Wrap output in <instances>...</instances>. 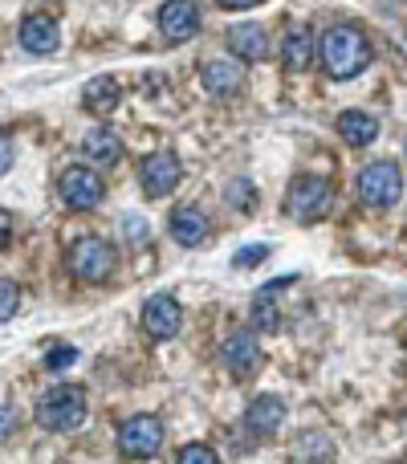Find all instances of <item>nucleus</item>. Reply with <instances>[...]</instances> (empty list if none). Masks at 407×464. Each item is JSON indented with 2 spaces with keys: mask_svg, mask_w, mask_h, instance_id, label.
<instances>
[{
  "mask_svg": "<svg viewBox=\"0 0 407 464\" xmlns=\"http://www.w3.org/2000/svg\"><path fill=\"white\" fill-rule=\"evenodd\" d=\"M204 237H208V217L200 208H176L171 212V240H176V245L196 248V245H204Z\"/></svg>",
  "mask_w": 407,
  "mask_h": 464,
  "instance_id": "nucleus-18",
  "label": "nucleus"
},
{
  "mask_svg": "<svg viewBox=\"0 0 407 464\" xmlns=\"http://www.w3.org/2000/svg\"><path fill=\"white\" fill-rule=\"evenodd\" d=\"M322 65H326L330 78H359L371 65V41L363 29L354 24H334L322 37Z\"/></svg>",
  "mask_w": 407,
  "mask_h": 464,
  "instance_id": "nucleus-1",
  "label": "nucleus"
},
{
  "mask_svg": "<svg viewBox=\"0 0 407 464\" xmlns=\"http://www.w3.org/2000/svg\"><path fill=\"white\" fill-rule=\"evenodd\" d=\"M163 449V424L155 416H135L119 428V452L127 460H151Z\"/></svg>",
  "mask_w": 407,
  "mask_h": 464,
  "instance_id": "nucleus-7",
  "label": "nucleus"
},
{
  "mask_svg": "<svg viewBox=\"0 0 407 464\" xmlns=\"http://www.w3.org/2000/svg\"><path fill=\"white\" fill-rule=\"evenodd\" d=\"M179 179H184V168H179V160L168 151L147 155L143 168H139V184H143V192L151 196V200H163L168 192H176Z\"/></svg>",
  "mask_w": 407,
  "mask_h": 464,
  "instance_id": "nucleus-8",
  "label": "nucleus"
},
{
  "mask_svg": "<svg viewBox=\"0 0 407 464\" xmlns=\"http://www.w3.org/2000/svg\"><path fill=\"white\" fill-rule=\"evenodd\" d=\"M220 354H224V367H228L237 379L257 375V367H261V343H257L253 330H237V334H228V343H224Z\"/></svg>",
  "mask_w": 407,
  "mask_h": 464,
  "instance_id": "nucleus-10",
  "label": "nucleus"
},
{
  "mask_svg": "<svg viewBox=\"0 0 407 464\" xmlns=\"http://www.w3.org/2000/svg\"><path fill=\"white\" fill-rule=\"evenodd\" d=\"M82 151H86V160L94 163V168H119L127 147H122V139L114 135L111 127H94L86 139H82Z\"/></svg>",
  "mask_w": 407,
  "mask_h": 464,
  "instance_id": "nucleus-14",
  "label": "nucleus"
},
{
  "mask_svg": "<svg viewBox=\"0 0 407 464\" xmlns=\"http://www.w3.org/2000/svg\"><path fill=\"white\" fill-rule=\"evenodd\" d=\"M13 168V139L8 135H0V176Z\"/></svg>",
  "mask_w": 407,
  "mask_h": 464,
  "instance_id": "nucleus-29",
  "label": "nucleus"
},
{
  "mask_svg": "<svg viewBox=\"0 0 407 464\" xmlns=\"http://www.w3.org/2000/svg\"><path fill=\"white\" fill-rule=\"evenodd\" d=\"M57 192H62V204L65 208H73V212H90V208H98L102 204V196H106V184H102V176H98L94 168H65L62 171V179H57Z\"/></svg>",
  "mask_w": 407,
  "mask_h": 464,
  "instance_id": "nucleus-6",
  "label": "nucleus"
},
{
  "mask_svg": "<svg viewBox=\"0 0 407 464\" xmlns=\"http://www.w3.org/2000/svg\"><path fill=\"white\" fill-rule=\"evenodd\" d=\"M330 204H334V184L322 176H297L294 184H289V217L297 220V225H314V220H322L330 212Z\"/></svg>",
  "mask_w": 407,
  "mask_h": 464,
  "instance_id": "nucleus-3",
  "label": "nucleus"
},
{
  "mask_svg": "<svg viewBox=\"0 0 407 464\" xmlns=\"http://www.w3.org/2000/svg\"><path fill=\"white\" fill-rule=\"evenodd\" d=\"M62 33H57V21L53 16H24L21 21V45L29 53H53Z\"/></svg>",
  "mask_w": 407,
  "mask_h": 464,
  "instance_id": "nucleus-16",
  "label": "nucleus"
},
{
  "mask_svg": "<svg viewBox=\"0 0 407 464\" xmlns=\"http://www.w3.org/2000/svg\"><path fill=\"white\" fill-rule=\"evenodd\" d=\"M400 192H403V176L395 163L379 160L359 171V200L367 204V208H392V204L400 200Z\"/></svg>",
  "mask_w": 407,
  "mask_h": 464,
  "instance_id": "nucleus-5",
  "label": "nucleus"
},
{
  "mask_svg": "<svg viewBox=\"0 0 407 464\" xmlns=\"http://www.w3.org/2000/svg\"><path fill=\"white\" fill-rule=\"evenodd\" d=\"M261 5V0H220V8H253Z\"/></svg>",
  "mask_w": 407,
  "mask_h": 464,
  "instance_id": "nucleus-31",
  "label": "nucleus"
},
{
  "mask_svg": "<svg viewBox=\"0 0 407 464\" xmlns=\"http://www.w3.org/2000/svg\"><path fill=\"white\" fill-rule=\"evenodd\" d=\"M265 256H269V245H245L237 256H232V265H237V269H257Z\"/></svg>",
  "mask_w": 407,
  "mask_h": 464,
  "instance_id": "nucleus-26",
  "label": "nucleus"
},
{
  "mask_svg": "<svg viewBox=\"0 0 407 464\" xmlns=\"http://www.w3.org/2000/svg\"><path fill=\"white\" fill-rule=\"evenodd\" d=\"M78 362V351H73L70 343H57V346H49L45 351V367L49 371H65V367H73Z\"/></svg>",
  "mask_w": 407,
  "mask_h": 464,
  "instance_id": "nucleus-24",
  "label": "nucleus"
},
{
  "mask_svg": "<svg viewBox=\"0 0 407 464\" xmlns=\"http://www.w3.org/2000/svg\"><path fill=\"white\" fill-rule=\"evenodd\" d=\"M310 57H314V37H310V29H294L286 37V45H281V62H286V70H305L310 65Z\"/></svg>",
  "mask_w": 407,
  "mask_h": 464,
  "instance_id": "nucleus-21",
  "label": "nucleus"
},
{
  "mask_svg": "<svg viewBox=\"0 0 407 464\" xmlns=\"http://www.w3.org/2000/svg\"><path fill=\"white\" fill-rule=\"evenodd\" d=\"M179 322H184V310H179V302L171 294H155L151 302L143 305V330L151 338H160V343L179 334Z\"/></svg>",
  "mask_w": 407,
  "mask_h": 464,
  "instance_id": "nucleus-9",
  "label": "nucleus"
},
{
  "mask_svg": "<svg viewBox=\"0 0 407 464\" xmlns=\"http://www.w3.org/2000/svg\"><path fill=\"white\" fill-rule=\"evenodd\" d=\"M200 82L208 94L216 98H237L245 90V65L240 62H204Z\"/></svg>",
  "mask_w": 407,
  "mask_h": 464,
  "instance_id": "nucleus-13",
  "label": "nucleus"
},
{
  "mask_svg": "<svg viewBox=\"0 0 407 464\" xmlns=\"http://www.w3.org/2000/svg\"><path fill=\"white\" fill-rule=\"evenodd\" d=\"M179 464H216V452L208 444H188L179 449Z\"/></svg>",
  "mask_w": 407,
  "mask_h": 464,
  "instance_id": "nucleus-27",
  "label": "nucleus"
},
{
  "mask_svg": "<svg viewBox=\"0 0 407 464\" xmlns=\"http://www.w3.org/2000/svg\"><path fill=\"white\" fill-rule=\"evenodd\" d=\"M224 45H228V53L240 57V62H265V57H269V37H265L261 24H232V29L224 33Z\"/></svg>",
  "mask_w": 407,
  "mask_h": 464,
  "instance_id": "nucleus-12",
  "label": "nucleus"
},
{
  "mask_svg": "<svg viewBox=\"0 0 407 464\" xmlns=\"http://www.w3.org/2000/svg\"><path fill=\"white\" fill-rule=\"evenodd\" d=\"M297 457H314V460H334V444L326 440V436H302L297 440Z\"/></svg>",
  "mask_w": 407,
  "mask_h": 464,
  "instance_id": "nucleus-22",
  "label": "nucleus"
},
{
  "mask_svg": "<svg viewBox=\"0 0 407 464\" xmlns=\"http://www.w3.org/2000/svg\"><path fill=\"white\" fill-rule=\"evenodd\" d=\"M13 428H16V416H13V408H0V444L13 436Z\"/></svg>",
  "mask_w": 407,
  "mask_h": 464,
  "instance_id": "nucleus-28",
  "label": "nucleus"
},
{
  "mask_svg": "<svg viewBox=\"0 0 407 464\" xmlns=\"http://www.w3.org/2000/svg\"><path fill=\"white\" fill-rule=\"evenodd\" d=\"M228 204H232V208H240V212H253L257 208L253 184H248V179H232V184H228Z\"/></svg>",
  "mask_w": 407,
  "mask_h": 464,
  "instance_id": "nucleus-23",
  "label": "nucleus"
},
{
  "mask_svg": "<svg viewBox=\"0 0 407 464\" xmlns=\"http://www.w3.org/2000/svg\"><path fill=\"white\" fill-rule=\"evenodd\" d=\"M119 102H122V86L114 78H94L82 90V106L90 114H111V111H119Z\"/></svg>",
  "mask_w": 407,
  "mask_h": 464,
  "instance_id": "nucleus-20",
  "label": "nucleus"
},
{
  "mask_svg": "<svg viewBox=\"0 0 407 464\" xmlns=\"http://www.w3.org/2000/svg\"><path fill=\"white\" fill-rule=\"evenodd\" d=\"M294 277H281V281H269V285H261L257 289V297H253V326L257 330H277L281 326V314H277V289L281 285H289Z\"/></svg>",
  "mask_w": 407,
  "mask_h": 464,
  "instance_id": "nucleus-19",
  "label": "nucleus"
},
{
  "mask_svg": "<svg viewBox=\"0 0 407 464\" xmlns=\"http://www.w3.org/2000/svg\"><path fill=\"white\" fill-rule=\"evenodd\" d=\"M160 29L168 41H192L200 33V8H196V0H168L160 8Z\"/></svg>",
  "mask_w": 407,
  "mask_h": 464,
  "instance_id": "nucleus-11",
  "label": "nucleus"
},
{
  "mask_svg": "<svg viewBox=\"0 0 407 464\" xmlns=\"http://www.w3.org/2000/svg\"><path fill=\"white\" fill-rule=\"evenodd\" d=\"M37 424L45 428V432H78L82 424H86L90 408H86V392L82 387H53V392H45L37 400Z\"/></svg>",
  "mask_w": 407,
  "mask_h": 464,
  "instance_id": "nucleus-2",
  "label": "nucleus"
},
{
  "mask_svg": "<svg viewBox=\"0 0 407 464\" xmlns=\"http://www.w3.org/2000/svg\"><path fill=\"white\" fill-rule=\"evenodd\" d=\"M338 135L351 147H371L379 139V119L367 111H343L338 114Z\"/></svg>",
  "mask_w": 407,
  "mask_h": 464,
  "instance_id": "nucleus-17",
  "label": "nucleus"
},
{
  "mask_svg": "<svg viewBox=\"0 0 407 464\" xmlns=\"http://www.w3.org/2000/svg\"><path fill=\"white\" fill-rule=\"evenodd\" d=\"M281 420H286V403H281L277 395H261V400H253L245 411V428L253 436H261V440L265 436H277Z\"/></svg>",
  "mask_w": 407,
  "mask_h": 464,
  "instance_id": "nucleus-15",
  "label": "nucleus"
},
{
  "mask_svg": "<svg viewBox=\"0 0 407 464\" xmlns=\"http://www.w3.org/2000/svg\"><path fill=\"white\" fill-rule=\"evenodd\" d=\"M16 305H21V289H16V281L0 277V322H8L16 314Z\"/></svg>",
  "mask_w": 407,
  "mask_h": 464,
  "instance_id": "nucleus-25",
  "label": "nucleus"
},
{
  "mask_svg": "<svg viewBox=\"0 0 407 464\" xmlns=\"http://www.w3.org/2000/svg\"><path fill=\"white\" fill-rule=\"evenodd\" d=\"M70 273L78 281H90V285H102L114 273V248L106 245L102 237H82L70 245Z\"/></svg>",
  "mask_w": 407,
  "mask_h": 464,
  "instance_id": "nucleus-4",
  "label": "nucleus"
},
{
  "mask_svg": "<svg viewBox=\"0 0 407 464\" xmlns=\"http://www.w3.org/2000/svg\"><path fill=\"white\" fill-rule=\"evenodd\" d=\"M8 240H13V217L0 208V248H8Z\"/></svg>",
  "mask_w": 407,
  "mask_h": 464,
  "instance_id": "nucleus-30",
  "label": "nucleus"
}]
</instances>
